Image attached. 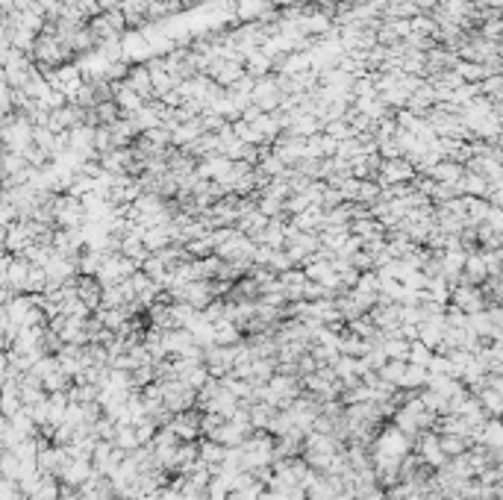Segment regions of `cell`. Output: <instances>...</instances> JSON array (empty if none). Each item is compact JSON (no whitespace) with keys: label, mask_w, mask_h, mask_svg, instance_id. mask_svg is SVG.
Wrapping results in <instances>:
<instances>
[{"label":"cell","mask_w":503,"mask_h":500,"mask_svg":"<svg viewBox=\"0 0 503 500\" xmlns=\"http://www.w3.org/2000/svg\"><path fill=\"white\" fill-rule=\"evenodd\" d=\"M147 74H151V89H153V97L159 100L165 92H171V89H177V85L182 83L180 77H174V74H168V71H162V65L159 68H147Z\"/></svg>","instance_id":"9a60e30c"},{"label":"cell","mask_w":503,"mask_h":500,"mask_svg":"<svg viewBox=\"0 0 503 500\" xmlns=\"http://www.w3.org/2000/svg\"><path fill=\"white\" fill-rule=\"evenodd\" d=\"M244 74H248V77H253V80L268 77V74H271V59H268L262 50L256 47L253 53L244 56Z\"/></svg>","instance_id":"2e32d148"},{"label":"cell","mask_w":503,"mask_h":500,"mask_svg":"<svg viewBox=\"0 0 503 500\" xmlns=\"http://www.w3.org/2000/svg\"><path fill=\"white\" fill-rule=\"evenodd\" d=\"M253 250H256V244L248 239V235L236 233V235H232V239H227L224 244H218V247H215V256H218L221 262H239V265L250 268Z\"/></svg>","instance_id":"7a4b0ae2"},{"label":"cell","mask_w":503,"mask_h":500,"mask_svg":"<svg viewBox=\"0 0 503 500\" xmlns=\"http://www.w3.org/2000/svg\"><path fill=\"white\" fill-rule=\"evenodd\" d=\"M101 294H103V289H101V283H97L94 277H80V274H77V297L92 312L101 306Z\"/></svg>","instance_id":"7c38bea8"},{"label":"cell","mask_w":503,"mask_h":500,"mask_svg":"<svg viewBox=\"0 0 503 500\" xmlns=\"http://www.w3.org/2000/svg\"><path fill=\"white\" fill-rule=\"evenodd\" d=\"M221 385L236 397V400H248L250 403V397H253V383H248V380H239V377H232V374H224L221 377Z\"/></svg>","instance_id":"7402d4cb"},{"label":"cell","mask_w":503,"mask_h":500,"mask_svg":"<svg viewBox=\"0 0 503 500\" xmlns=\"http://www.w3.org/2000/svg\"><path fill=\"white\" fill-rule=\"evenodd\" d=\"M133 430H136L139 444H151V442H153V435H156V424H153L151 418H144V421H139Z\"/></svg>","instance_id":"60d3db41"},{"label":"cell","mask_w":503,"mask_h":500,"mask_svg":"<svg viewBox=\"0 0 503 500\" xmlns=\"http://www.w3.org/2000/svg\"><path fill=\"white\" fill-rule=\"evenodd\" d=\"M265 9H268V3H262V0H232V15H236V21H241V24L259 21V15Z\"/></svg>","instance_id":"5bb4252c"},{"label":"cell","mask_w":503,"mask_h":500,"mask_svg":"<svg viewBox=\"0 0 503 500\" xmlns=\"http://www.w3.org/2000/svg\"><path fill=\"white\" fill-rule=\"evenodd\" d=\"M168 427L174 430V435L180 442H198L201 439V409H186L171 415Z\"/></svg>","instance_id":"8992f818"},{"label":"cell","mask_w":503,"mask_h":500,"mask_svg":"<svg viewBox=\"0 0 503 500\" xmlns=\"http://www.w3.org/2000/svg\"><path fill=\"white\" fill-rule=\"evenodd\" d=\"M142 139H147L151 144L156 147H171V133L165 127H153V130H144L142 133Z\"/></svg>","instance_id":"ab89813d"},{"label":"cell","mask_w":503,"mask_h":500,"mask_svg":"<svg viewBox=\"0 0 503 500\" xmlns=\"http://www.w3.org/2000/svg\"><path fill=\"white\" fill-rule=\"evenodd\" d=\"M274 415H277V409L268 406V403H262V400H253V403L248 406V421H250L253 430H262V433H265L268 421H271Z\"/></svg>","instance_id":"ac0fdd59"},{"label":"cell","mask_w":503,"mask_h":500,"mask_svg":"<svg viewBox=\"0 0 503 500\" xmlns=\"http://www.w3.org/2000/svg\"><path fill=\"white\" fill-rule=\"evenodd\" d=\"M112 444H115L118 450H124V453H133L136 447H142V444H139V439H136V430H133L130 424H115Z\"/></svg>","instance_id":"ffe728a7"},{"label":"cell","mask_w":503,"mask_h":500,"mask_svg":"<svg viewBox=\"0 0 503 500\" xmlns=\"http://www.w3.org/2000/svg\"><path fill=\"white\" fill-rule=\"evenodd\" d=\"M409 24H412V33L415 35H424V39H436V21L427 15V12H421V15H415V18H409ZM438 42V39H436Z\"/></svg>","instance_id":"f1b7e54d"},{"label":"cell","mask_w":503,"mask_h":500,"mask_svg":"<svg viewBox=\"0 0 503 500\" xmlns=\"http://www.w3.org/2000/svg\"><path fill=\"white\" fill-rule=\"evenodd\" d=\"M286 94L277 89V77L274 74H268V77L262 80H256L253 83V92H250V103L253 106H259L262 112H274L280 106V100H283Z\"/></svg>","instance_id":"5b68a950"},{"label":"cell","mask_w":503,"mask_h":500,"mask_svg":"<svg viewBox=\"0 0 503 500\" xmlns=\"http://www.w3.org/2000/svg\"><path fill=\"white\" fill-rule=\"evenodd\" d=\"M462 77V83H480L483 77H488L486 68H483V62H457V68H453Z\"/></svg>","instance_id":"4316f807"},{"label":"cell","mask_w":503,"mask_h":500,"mask_svg":"<svg viewBox=\"0 0 503 500\" xmlns=\"http://www.w3.org/2000/svg\"><path fill=\"white\" fill-rule=\"evenodd\" d=\"M71 383H74V380H71V377H65L62 371H53V374H47V377L42 380V389H44L47 394H51V392H65Z\"/></svg>","instance_id":"74e56055"},{"label":"cell","mask_w":503,"mask_h":500,"mask_svg":"<svg viewBox=\"0 0 503 500\" xmlns=\"http://www.w3.org/2000/svg\"><path fill=\"white\" fill-rule=\"evenodd\" d=\"M486 227H492L495 233H503V212L500 206H488V215H486Z\"/></svg>","instance_id":"7bdbcfd3"},{"label":"cell","mask_w":503,"mask_h":500,"mask_svg":"<svg viewBox=\"0 0 503 500\" xmlns=\"http://www.w3.org/2000/svg\"><path fill=\"white\" fill-rule=\"evenodd\" d=\"M227 494H230L227 483L221 477H210V483H206V489H203V500H227Z\"/></svg>","instance_id":"f35d334b"},{"label":"cell","mask_w":503,"mask_h":500,"mask_svg":"<svg viewBox=\"0 0 503 500\" xmlns=\"http://www.w3.org/2000/svg\"><path fill=\"white\" fill-rule=\"evenodd\" d=\"M92 459H85V456H80V459H68L62 468H59V474H56V480L62 483V485H74V489H80V485L92 477Z\"/></svg>","instance_id":"52a82bcc"},{"label":"cell","mask_w":503,"mask_h":500,"mask_svg":"<svg viewBox=\"0 0 503 500\" xmlns=\"http://www.w3.org/2000/svg\"><path fill=\"white\" fill-rule=\"evenodd\" d=\"M430 356H433V350L427 347V344H421L418 339L409 342V353H407V362H409V365H421V368H427Z\"/></svg>","instance_id":"d6a6232c"},{"label":"cell","mask_w":503,"mask_h":500,"mask_svg":"<svg viewBox=\"0 0 503 500\" xmlns=\"http://www.w3.org/2000/svg\"><path fill=\"white\" fill-rule=\"evenodd\" d=\"M27 500H59V480L56 477H42L39 489H35Z\"/></svg>","instance_id":"4dcf8cb0"},{"label":"cell","mask_w":503,"mask_h":500,"mask_svg":"<svg viewBox=\"0 0 503 500\" xmlns=\"http://www.w3.org/2000/svg\"><path fill=\"white\" fill-rule=\"evenodd\" d=\"M462 174H465V165H459V162L438 159L436 165L430 168V174H427V177H433L436 183H445V185H457L462 180Z\"/></svg>","instance_id":"9c48e42d"},{"label":"cell","mask_w":503,"mask_h":500,"mask_svg":"<svg viewBox=\"0 0 503 500\" xmlns=\"http://www.w3.org/2000/svg\"><path fill=\"white\" fill-rule=\"evenodd\" d=\"M424 385H427V368L409 365V362H407V371H403L398 389L400 392H418V389H424Z\"/></svg>","instance_id":"e0dca14e"},{"label":"cell","mask_w":503,"mask_h":500,"mask_svg":"<svg viewBox=\"0 0 503 500\" xmlns=\"http://www.w3.org/2000/svg\"><path fill=\"white\" fill-rule=\"evenodd\" d=\"M477 400H480V406L488 418H500V412H503V394L500 392H492V389H483V392H477L474 394Z\"/></svg>","instance_id":"cb8c5ba5"},{"label":"cell","mask_w":503,"mask_h":500,"mask_svg":"<svg viewBox=\"0 0 503 500\" xmlns=\"http://www.w3.org/2000/svg\"><path fill=\"white\" fill-rule=\"evenodd\" d=\"M109 135H112V147H130L139 139V130L133 127L130 118H118L115 124H109Z\"/></svg>","instance_id":"4fadbf2b"},{"label":"cell","mask_w":503,"mask_h":500,"mask_svg":"<svg viewBox=\"0 0 503 500\" xmlns=\"http://www.w3.org/2000/svg\"><path fill=\"white\" fill-rule=\"evenodd\" d=\"M139 271H142V274H147V277H151L153 283H159V280H162V274L168 271V265H165V262L159 259L156 253H151V256H147V259L142 262V265H139Z\"/></svg>","instance_id":"836d02e7"},{"label":"cell","mask_w":503,"mask_h":500,"mask_svg":"<svg viewBox=\"0 0 503 500\" xmlns=\"http://www.w3.org/2000/svg\"><path fill=\"white\" fill-rule=\"evenodd\" d=\"M97 6H101V12H109V9H115L118 6V0H94Z\"/></svg>","instance_id":"f6af8a7d"},{"label":"cell","mask_w":503,"mask_h":500,"mask_svg":"<svg viewBox=\"0 0 503 500\" xmlns=\"http://www.w3.org/2000/svg\"><path fill=\"white\" fill-rule=\"evenodd\" d=\"M103 18L109 21V27H112L118 35L127 30V21H124V15H121V9L115 6V9H109V12H103Z\"/></svg>","instance_id":"b9f144b4"},{"label":"cell","mask_w":503,"mask_h":500,"mask_svg":"<svg viewBox=\"0 0 503 500\" xmlns=\"http://www.w3.org/2000/svg\"><path fill=\"white\" fill-rule=\"evenodd\" d=\"M374 180L383 185H395V183H412L415 180V168L407 159H380V168L374 174Z\"/></svg>","instance_id":"3957f363"},{"label":"cell","mask_w":503,"mask_h":500,"mask_svg":"<svg viewBox=\"0 0 503 500\" xmlns=\"http://www.w3.org/2000/svg\"><path fill=\"white\" fill-rule=\"evenodd\" d=\"M447 303L457 306V309H462L465 315H474V312H483L486 309V297L480 292V285H465V283H459V285H453V289H450Z\"/></svg>","instance_id":"277c9868"},{"label":"cell","mask_w":503,"mask_h":500,"mask_svg":"<svg viewBox=\"0 0 503 500\" xmlns=\"http://www.w3.org/2000/svg\"><path fill=\"white\" fill-rule=\"evenodd\" d=\"M383 194V189H380V183L377 180H359V192H357V203L362 206H371L374 200Z\"/></svg>","instance_id":"1f68e13d"},{"label":"cell","mask_w":503,"mask_h":500,"mask_svg":"<svg viewBox=\"0 0 503 500\" xmlns=\"http://www.w3.org/2000/svg\"><path fill=\"white\" fill-rule=\"evenodd\" d=\"M124 83H127V89H133V92H136L144 100V103H147V100H156L153 97V89H151V74H147L144 65H130Z\"/></svg>","instance_id":"ba28073f"},{"label":"cell","mask_w":503,"mask_h":500,"mask_svg":"<svg viewBox=\"0 0 503 500\" xmlns=\"http://www.w3.org/2000/svg\"><path fill=\"white\" fill-rule=\"evenodd\" d=\"M0 477H6V480H15L18 483V477H21V459L15 456V453H3V459H0Z\"/></svg>","instance_id":"d590c367"},{"label":"cell","mask_w":503,"mask_h":500,"mask_svg":"<svg viewBox=\"0 0 503 500\" xmlns=\"http://www.w3.org/2000/svg\"><path fill=\"white\" fill-rule=\"evenodd\" d=\"M180 380H182V383H186V385H189V389H191V392H198V389H201V385H203L206 380H210V371H206V365H194V368H189L186 374H182V377H180Z\"/></svg>","instance_id":"8d00e7d4"},{"label":"cell","mask_w":503,"mask_h":500,"mask_svg":"<svg viewBox=\"0 0 503 500\" xmlns=\"http://www.w3.org/2000/svg\"><path fill=\"white\" fill-rule=\"evenodd\" d=\"M403 371H407V362H400V359H386V365L380 368L377 374H380V380H386V383H391V385H398V383H400V377H403Z\"/></svg>","instance_id":"f546056e"},{"label":"cell","mask_w":503,"mask_h":500,"mask_svg":"<svg viewBox=\"0 0 503 500\" xmlns=\"http://www.w3.org/2000/svg\"><path fill=\"white\" fill-rule=\"evenodd\" d=\"M203 133V124H201V118H191V121H182V124H177L174 130H171V147H186V144H191L198 135Z\"/></svg>","instance_id":"8fae6325"},{"label":"cell","mask_w":503,"mask_h":500,"mask_svg":"<svg viewBox=\"0 0 503 500\" xmlns=\"http://www.w3.org/2000/svg\"><path fill=\"white\" fill-rule=\"evenodd\" d=\"M171 242V233H168V227H151V230H144L142 233V244L151 250V253H156V250H162V247H168Z\"/></svg>","instance_id":"44dd1931"},{"label":"cell","mask_w":503,"mask_h":500,"mask_svg":"<svg viewBox=\"0 0 503 500\" xmlns=\"http://www.w3.org/2000/svg\"><path fill=\"white\" fill-rule=\"evenodd\" d=\"M250 127H253L256 133L262 135V142H265V144H271V142L277 139V135L283 133V127H280V124H277V118L271 115V112H262V115L256 118V121L250 124Z\"/></svg>","instance_id":"d6986e66"},{"label":"cell","mask_w":503,"mask_h":500,"mask_svg":"<svg viewBox=\"0 0 503 500\" xmlns=\"http://www.w3.org/2000/svg\"><path fill=\"white\" fill-rule=\"evenodd\" d=\"M256 212H262L265 218H277L283 212V200L268 197V194H256Z\"/></svg>","instance_id":"e575fe53"},{"label":"cell","mask_w":503,"mask_h":500,"mask_svg":"<svg viewBox=\"0 0 503 500\" xmlns=\"http://www.w3.org/2000/svg\"><path fill=\"white\" fill-rule=\"evenodd\" d=\"M291 227H298L300 233H321L324 227V209L321 206H309L298 212V215H291Z\"/></svg>","instance_id":"30bf717a"},{"label":"cell","mask_w":503,"mask_h":500,"mask_svg":"<svg viewBox=\"0 0 503 500\" xmlns=\"http://www.w3.org/2000/svg\"><path fill=\"white\" fill-rule=\"evenodd\" d=\"M318 144H321V156H324V159L336 156V147H339V142L333 139V135H327V133H318Z\"/></svg>","instance_id":"ee69618b"},{"label":"cell","mask_w":503,"mask_h":500,"mask_svg":"<svg viewBox=\"0 0 503 500\" xmlns=\"http://www.w3.org/2000/svg\"><path fill=\"white\" fill-rule=\"evenodd\" d=\"M438 447L447 459H453V456H462L471 447V442H468V435H438Z\"/></svg>","instance_id":"603a6c76"},{"label":"cell","mask_w":503,"mask_h":500,"mask_svg":"<svg viewBox=\"0 0 503 500\" xmlns=\"http://www.w3.org/2000/svg\"><path fill=\"white\" fill-rule=\"evenodd\" d=\"M6 244V224H0V247Z\"/></svg>","instance_id":"bcb514c9"},{"label":"cell","mask_w":503,"mask_h":500,"mask_svg":"<svg viewBox=\"0 0 503 500\" xmlns=\"http://www.w3.org/2000/svg\"><path fill=\"white\" fill-rule=\"evenodd\" d=\"M377 344L383 347L386 359H400V362H407V353H409V342H403V339H380Z\"/></svg>","instance_id":"83f0119b"},{"label":"cell","mask_w":503,"mask_h":500,"mask_svg":"<svg viewBox=\"0 0 503 500\" xmlns=\"http://www.w3.org/2000/svg\"><path fill=\"white\" fill-rule=\"evenodd\" d=\"M159 389H162V406L171 412V415L194 409V392L182 380H162Z\"/></svg>","instance_id":"6da1fadb"},{"label":"cell","mask_w":503,"mask_h":500,"mask_svg":"<svg viewBox=\"0 0 503 500\" xmlns=\"http://www.w3.org/2000/svg\"><path fill=\"white\" fill-rule=\"evenodd\" d=\"M198 456L206 465H218V462H224V447L212 439H198Z\"/></svg>","instance_id":"484cf974"},{"label":"cell","mask_w":503,"mask_h":500,"mask_svg":"<svg viewBox=\"0 0 503 500\" xmlns=\"http://www.w3.org/2000/svg\"><path fill=\"white\" fill-rule=\"evenodd\" d=\"M250 371H253V377H250V383L256 385V383H268L274 377V371H277V359L274 356H268V359H253L250 362Z\"/></svg>","instance_id":"d4e9b609"}]
</instances>
